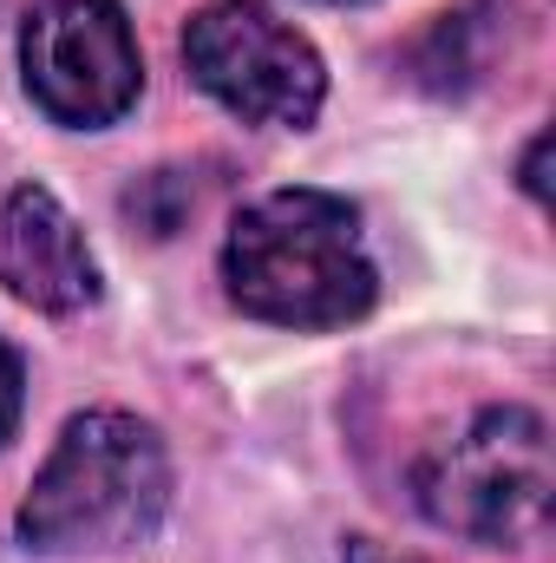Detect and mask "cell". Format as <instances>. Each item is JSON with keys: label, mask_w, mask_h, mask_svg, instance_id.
I'll return each mask as SVG.
<instances>
[{"label": "cell", "mask_w": 556, "mask_h": 563, "mask_svg": "<svg viewBox=\"0 0 556 563\" xmlns=\"http://www.w3.org/2000/svg\"><path fill=\"white\" fill-rule=\"evenodd\" d=\"M223 288L276 328H347L380 301V269L347 197L269 190L223 236Z\"/></svg>", "instance_id": "6da1fadb"}, {"label": "cell", "mask_w": 556, "mask_h": 563, "mask_svg": "<svg viewBox=\"0 0 556 563\" xmlns=\"http://www.w3.org/2000/svg\"><path fill=\"white\" fill-rule=\"evenodd\" d=\"M170 511V452L138 413H73L20 498V544L40 558H112L144 544Z\"/></svg>", "instance_id": "7a4b0ae2"}, {"label": "cell", "mask_w": 556, "mask_h": 563, "mask_svg": "<svg viewBox=\"0 0 556 563\" xmlns=\"http://www.w3.org/2000/svg\"><path fill=\"white\" fill-rule=\"evenodd\" d=\"M419 511L471 544H531L551 525V426L531 407H485L413 472Z\"/></svg>", "instance_id": "3957f363"}, {"label": "cell", "mask_w": 556, "mask_h": 563, "mask_svg": "<svg viewBox=\"0 0 556 563\" xmlns=\"http://www.w3.org/2000/svg\"><path fill=\"white\" fill-rule=\"evenodd\" d=\"M184 66L243 125L308 132L327 106V66L314 40L263 0H210L184 26Z\"/></svg>", "instance_id": "277c9868"}, {"label": "cell", "mask_w": 556, "mask_h": 563, "mask_svg": "<svg viewBox=\"0 0 556 563\" xmlns=\"http://www.w3.org/2000/svg\"><path fill=\"white\" fill-rule=\"evenodd\" d=\"M26 99L66 132L119 125L144 92V59L119 0H40L20 26Z\"/></svg>", "instance_id": "5b68a950"}, {"label": "cell", "mask_w": 556, "mask_h": 563, "mask_svg": "<svg viewBox=\"0 0 556 563\" xmlns=\"http://www.w3.org/2000/svg\"><path fill=\"white\" fill-rule=\"evenodd\" d=\"M0 288L40 314H79L105 295L86 230L46 184H20L0 197Z\"/></svg>", "instance_id": "8992f818"}, {"label": "cell", "mask_w": 556, "mask_h": 563, "mask_svg": "<svg viewBox=\"0 0 556 563\" xmlns=\"http://www.w3.org/2000/svg\"><path fill=\"white\" fill-rule=\"evenodd\" d=\"M485 73V46H478V7L438 13L432 33L413 46V79L432 92H465Z\"/></svg>", "instance_id": "52a82bcc"}, {"label": "cell", "mask_w": 556, "mask_h": 563, "mask_svg": "<svg viewBox=\"0 0 556 563\" xmlns=\"http://www.w3.org/2000/svg\"><path fill=\"white\" fill-rule=\"evenodd\" d=\"M20 400H26V367H20V354L0 341V445H7L13 426H20Z\"/></svg>", "instance_id": "ba28073f"}, {"label": "cell", "mask_w": 556, "mask_h": 563, "mask_svg": "<svg viewBox=\"0 0 556 563\" xmlns=\"http://www.w3.org/2000/svg\"><path fill=\"white\" fill-rule=\"evenodd\" d=\"M544 157H551V132H537L531 139V151H524V190L544 203Z\"/></svg>", "instance_id": "9c48e42d"}, {"label": "cell", "mask_w": 556, "mask_h": 563, "mask_svg": "<svg viewBox=\"0 0 556 563\" xmlns=\"http://www.w3.org/2000/svg\"><path fill=\"white\" fill-rule=\"evenodd\" d=\"M341 563H413V558H393V551H380L374 538H347V551H341Z\"/></svg>", "instance_id": "30bf717a"}, {"label": "cell", "mask_w": 556, "mask_h": 563, "mask_svg": "<svg viewBox=\"0 0 556 563\" xmlns=\"http://www.w3.org/2000/svg\"><path fill=\"white\" fill-rule=\"evenodd\" d=\"M327 7H341V0H327Z\"/></svg>", "instance_id": "8fae6325"}]
</instances>
